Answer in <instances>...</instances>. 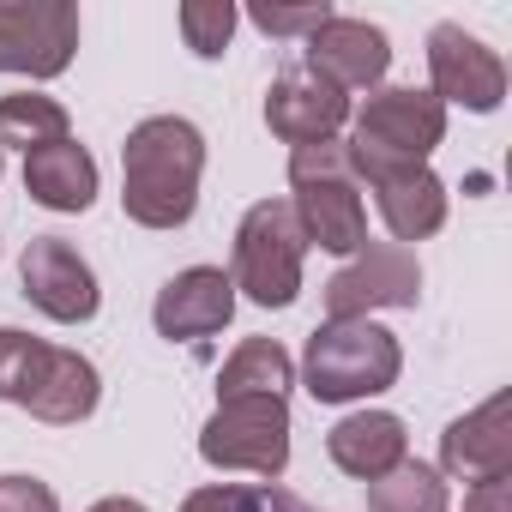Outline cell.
Instances as JSON below:
<instances>
[{
	"mask_svg": "<svg viewBox=\"0 0 512 512\" xmlns=\"http://www.w3.org/2000/svg\"><path fill=\"white\" fill-rule=\"evenodd\" d=\"M205 133L187 115H151L121 145V211L139 229H181L199 205Z\"/></svg>",
	"mask_w": 512,
	"mask_h": 512,
	"instance_id": "obj_1",
	"label": "cell"
},
{
	"mask_svg": "<svg viewBox=\"0 0 512 512\" xmlns=\"http://www.w3.org/2000/svg\"><path fill=\"white\" fill-rule=\"evenodd\" d=\"M440 139H446V109L434 91L380 85V91H368L362 109H350L344 151H350L356 181H380L392 169H422Z\"/></svg>",
	"mask_w": 512,
	"mask_h": 512,
	"instance_id": "obj_2",
	"label": "cell"
},
{
	"mask_svg": "<svg viewBox=\"0 0 512 512\" xmlns=\"http://www.w3.org/2000/svg\"><path fill=\"white\" fill-rule=\"evenodd\" d=\"M404 374L398 332L374 320H320L302 350V386L314 404H362L392 392Z\"/></svg>",
	"mask_w": 512,
	"mask_h": 512,
	"instance_id": "obj_3",
	"label": "cell"
},
{
	"mask_svg": "<svg viewBox=\"0 0 512 512\" xmlns=\"http://www.w3.org/2000/svg\"><path fill=\"white\" fill-rule=\"evenodd\" d=\"M290 205L296 223L308 235V247H326L338 260H356L368 247V205H362V181L350 169L344 139H320L290 151Z\"/></svg>",
	"mask_w": 512,
	"mask_h": 512,
	"instance_id": "obj_4",
	"label": "cell"
},
{
	"mask_svg": "<svg viewBox=\"0 0 512 512\" xmlns=\"http://www.w3.org/2000/svg\"><path fill=\"white\" fill-rule=\"evenodd\" d=\"M302 260H308V235L290 199H260L241 211L235 247H229L235 296H247L253 308H290L302 296Z\"/></svg>",
	"mask_w": 512,
	"mask_h": 512,
	"instance_id": "obj_5",
	"label": "cell"
},
{
	"mask_svg": "<svg viewBox=\"0 0 512 512\" xmlns=\"http://www.w3.org/2000/svg\"><path fill=\"white\" fill-rule=\"evenodd\" d=\"M199 458L211 470L278 482L290 470V398H217L199 428Z\"/></svg>",
	"mask_w": 512,
	"mask_h": 512,
	"instance_id": "obj_6",
	"label": "cell"
},
{
	"mask_svg": "<svg viewBox=\"0 0 512 512\" xmlns=\"http://www.w3.org/2000/svg\"><path fill=\"white\" fill-rule=\"evenodd\" d=\"M79 49L73 0H0V73L61 79Z\"/></svg>",
	"mask_w": 512,
	"mask_h": 512,
	"instance_id": "obj_7",
	"label": "cell"
},
{
	"mask_svg": "<svg viewBox=\"0 0 512 512\" xmlns=\"http://www.w3.org/2000/svg\"><path fill=\"white\" fill-rule=\"evenodd\" d=\"M19 284H25V302H31L37 314H49L55 326H85V320H97V308H103L97 272H91V260H85L67 235H31V241H25Z\"/></svg>",
	"mask_w": 512,
	"mask_h": 512,
	"instance_id": "obj_8",
	"label": "cell"
},
{
	"mask_svg": "<svg viewBox=\"0 0 512 512\" xmlns=\"http://www.w3.org/2000/svg\"><path fill=\"white\" fill-rule=\"evenodd\" d=\"M422 266L398 241H368L350 266L326 278V320H368L374 308H416Z\"/></svg>",
	"mask_w": 512,
	"mask_h": 512,
	"instance_id": "obj_9",
	"label": "cell"
},
{
	"mask_svg": "<svg viewBox=\"0 0 512 512\" xmlns=\"http://www.w3.org/2000/svg\"><path fill=\"white\" fill-rule=\"evenodd\" d=\"M428 91L440 97V109H470V115H494L506 103V61L470 37L464 25H434L428 31Z\"/></svg>",
	"mask_w": 512,
	"mask_h": 512,
	"instance_id": "obj_10",
	"label": "cell"
},
{
	"mask_svg": "<svg viewBox=\"0 0 512 512\" xmlns=\"http://www.w3.org/2000/svg\"><path fill=\"white\" fill-rule=\"evenodd\" d=\"M266 127L272 139H284L290 151L302 145H320V139H338L350 127V97L338 85H326L314 67H284L272 85H266Z\"/></svg>",
	"mask_w": 512,
	"mask_h": 512,
	"instance_id": "obj_11",
	"label": "cell"
},
{
	"mask_svg": "<svg viewBox=\"0 0 512 512\" xmlns=\"http://www.w3.org/2000/svg\"><path fill=\"white\" fill-rule=\"evenodd\" d=\"M302 67H314L326 85H338L344 97L350 91H380L386 67H392V43L380 25L368 19H350V13H332L308 43H302Z\"/></svg>",
	"mask_w": 512,
	"mask_h": 512,
	"instance_id": "obj_12",
	"label": "cell"
},
{
	"mask_svg": "<svg viewBox=\"0 0 512 512\" xmlns=\"http://www.w3.org/2000/svg\"><path fill=\"white\" fill-rule=\"evenodd\" d=\"M229 320H235V284H229L223 266H187V272H175V278L157 290V302H151V326H157V338H169V344H205V338H217Z\"/></svg>",
	"mask_w": 512,
	"mask_h": 512,
	"instance_id": "obj_13",
	"label": "cell"
},
{
	"mask_svg": "<svg viewBox=\"0 0 512 512\" xmlns=\"http://www.w3.org/2000/svg\"><path fill=\"white\" fill-rule=\"evenodd\" d=\"M446 482H494V476H512V398L494 392L488 404H476L470 416L446 422L440 434V464H434Z\"/></svg>",
	"mask_w": 512,
	"mask_h": 512,
	"instance_id": "obj_14",
	"label": "cell"
},
{
	"mask_svg": "<svg viewBox=\"0 0 512 512\" xmlns=\"http://www.w3.org/2000/svg\"><path fill=\"white\" fill-rule=\"evenodd\" d=\"M326 458H332L350 482H380L386 470H398V464L410 458L404 416H392V410H350L344 422H332Z\"/></svg>",
	"mask_w": 512,
	"mask_h": 512,
	"instance_id": "obj_15",
	"label": "cell"
},
{
	"mask_svg": "<svg viewBox=\"0 0 512 512\" xmlns=\"http://www.w3.org/2000/svg\"><path fill=\"white\" fill-rule=\"evenodd\" d=\"M97 404H103V374H97V362L79 356V350L49 344V362H43V374H37V386H31V398H25L19 410H31V416L49 422V428H79L85 416H97Z\"/></svg>",
	"mask_w": 512,
	"mask_h": 512,
	"instance_id": "obj_16",
	"label": "cell"
},
{
	"mask_svg": "<svg viewBox=\"0 0 512 512\" xmlns=\"http://www.w3.org/2000/svg\"><path fill=\"white\" fill-rule=\"evenodd\" d=\"M374 187V205H380V223L392 229V241L398 247H410V241H428V235H440L446 229V181L422 163V169H392V175H380V181H368Z\"/></svg>",
	"mask_w": 512,
	"mask_h": 512,
	"instance_id": "obj_17",
	"label": "cell"
},
{
	"mask_svg": "<svg viewBox=\"0 0 512 512\" xmlns=\"http://www.w3.org/2000/svg\"><path fill=\"white\" fill-rule=\"evenodd\" d=\"M25 193L43 211H91L97 205V157L79 139L43 145L25 157Z\"/></svg>",
	"mask_w": 512,
	"mask_h": 512,
	"instance_id": "obj_18",
	"label": "cell"
},
{
	"mask_svg": "<svg viewBox=\"0 0 512 512\" xmlns=\"http://www.w3.org/2000/svg\"><path fill=\"white\" fill-rule=\"evenodd\" d=\"M296 362L278 338H241L217 368V398H290Z\"/></svg>",
	"mask_w": 512,
	"mask_h": 512,
	"instance_id": "obj_19",
	"label": "cell"
},
{
	"mask_svg": "<svg viewBox=\"0 0 512 512\" xmlns=\"http://www.w3.org/2000/svg\"><path fill=\"white\" fill-rule=\"evenodd\" d=\"M73 139V121H67V103L43 97V91H13L0 97V151H43V145H61Z\"/></svg>",
	"mask_w": 512,
	"mask_h": 512,
	"instance_id": "obj_20",
	"label": "cell"
},
{
	"mask_svg": "<svg viewBox=\"0 0 512 512\" xmlns=\"http://www.w3.org/2000/svg\"><path fill=\"white\" fill-rule=\"evenodd\" d=\"M368 512H452V488L434 464L404 458L380 482H368Z\"/></svg>",
	"mask_w": 512,
	"mask_h": 512,
	"instance_id": "obj_21",
	"label": "cell"
},
{
	"mask_svg": "<svg viewBox=\"0 0 512 512\" xmlns=\"http://www.w3.org/2000/svg\"><path fill=\"white\" fill-rule=\"evenodd\" d=\"M49 362V344L19 332V326H0V404H25L37 374Z\"/></svg>",
	"mask_w": 512,
	"mask_h": 512,
	"instance_id": "obj_22",
	"label": "cell"
},
{
	"mask_svg": "<svg viewBox=\"0 0 512 512\" xmlns=\"http://www.w3.org/2000/svg\"><path fill=\"white\" fill-rule=\"evenodd\" d=\"M235 25H241V13L229 7V0H187L181 7V37H187V49L199 61H223Z\"/></svg>",
	"mask_w": 512,
	"mask_h": 512,
	"instance_id": "obj_23",
	"label": "cell"
},
{
	"mask_svg": "<svg viewBox=\"0 0 512 512\" xmlns=\"http://www.w3.org/2000/svg\"><path fill=\"white\" fill-rule=\"evenodd\" d=\"M247 19H253V31H266V37H314L326 19H332V7H326V0H308V7H266V0H260V7H247Z\"/></svg>",
	"mask_w": 512,
	"mask_h": 512,
	"instance_id": "obj_24",
	"label": "cell"
},
{
	"mask_svg": "<svg viewBox=\"0 0 512 512\" xmlns=\"http://www.w3.org/2000/svg\"><path fill=\"white\" fill-rule=\"evenodd\" d=\"M0 512H61V494L43 482V476H0Z\"/></svg>",
	"mask_w": 512,
	"mask_h": 512,
	"instance_id": "obj_25",
	"label": "cell"
},
{
	"mask_svg": "<svg viewBox=\"0 0 512 512\" xmlns=\"http://www.w3.org/2000/svg\"><path fill=\"white\" fill-rule=\"evenodd\" d=\"M241 512H320V506H308L302 494H290L278 482H260V488H241Z\"/></svg>",
	"mask_w": 512,
	"mask_h": 512,
	"instance_id": "obj_26",
	"label": "cell"
},
{
	"mask_svg": "<svg viewBox=\"0 0 512 512\" xmlns=\"http://www.w3.org/2000/svg\"><path fill=\"white\" fill-rule=\"evenodd\" d=\"M181 512H241V488L235 482H205L181 500Z\"/></svg>",
	"mask_w": 512,
	"mask_h": 512,
	"instance_id": "obj_27",
	"label": "cell"
},
{
	"mask_svg": "<svg viewBox=\"0 0 512 512\" xmlns=\"http://www.w3.org/2000/svg\"><path fill=\"white\" fill-rule=\"evenodd\" d=\"M464 512H512V476L476 482V488L464 494Z\"/></svg>",
	"mask_w": 512,
	"mask_h": 512,
	"instance_id": "obj_28",
	"label": "cell"
},
{
	"mask_svg": "<svg viewBox=\"0 0 512 512\" xmlns=\"http://www.w3.org/2000/svg\"><path fill=\"white\" fill-rule=\"evenodd\" d=\"M91 512H151V506H145V500H127V494H103Z\"/></svg>",
	"mask_w": 512,
	"mask_h": 512,
	"instance_id": "obj_29",
	"label": "cell"
},
{
	"mask_svg": "<svg viewBox=\"0 0 512 512\" xmlns=\"http://www.w3.org/2000/svg\"><path fill=\"white\" fill-rule=\"evenodd\" d=\"M0 169H7V151H0Z\"/></svg>",
	"mask_w": 512,
	"mask_h": 512,
	"instance_id": "obj_30",
	"label": "cell"
}]
</instances>
